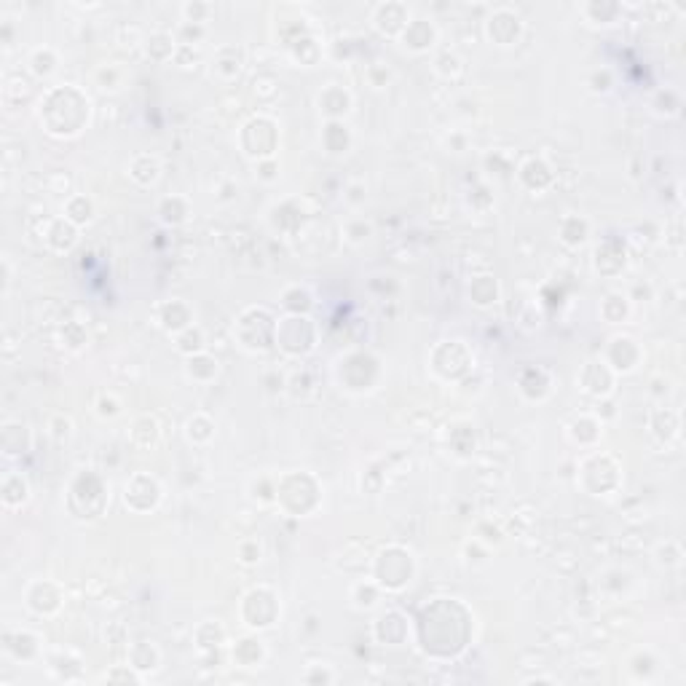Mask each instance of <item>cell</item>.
<instances>
[{
  "mask_svg": "<svg viewBox=\"0 0 686 686\" xmlns=\"http://www.w3.org/2000/svg\"><path fill=\"white\" fill-rule=\"evenodd\" d=\"M54 64H57V60H54V51L51 49H38L33 54V70L38 75H49L54 70Z\"/></svg>",
  "mask_w": 686,
  "mask_h": 686,
  "instance_id": "6",
  "label": "cell"
},
{
  "mask_svg": "<svg viewBox=\"0 0 686 686\" xmlns=\"http://www.w3.org/2000/svg\"><path fill=\"white\" fill-rule=\"evenodd\" d=\"M657 97H660V102H657V113H665V116H675V113H678L681 102H678V94H675V91L665 89V91H660Z\"/></svg>",
  "mask_w": 686,
  "mask_h": 686,
  "instance_id": "7",
  "label": "cell"
},
{
  "mask_svg": "<svg viewBox=\"0 0 686 686\" xmlns=\"http://www.w3.org/2000/svg\"><path fill=\"white\" fill-rule=\"evenodd\" d=\"M614 86V75L609 67H600V70H595V73L590 75V89L592 91H609Z\"/></svg>",
  "mask_w": 686,
  "mask_h": 686,
  "instance_id": "8",
  "label": "cell"
},
{
  "mask_svg": "<svg viewBox=\"0 0 686 686\" xmlns=\"http://www.w3.org/2000/svg\"><path fill=\"white\" fill-rule=\"evenodd\" d=\"M180 13H183V22H188V25H204L212 13V6L209 3H183Z\"/></svg>",
  "mask_w": 686,
  "mask_h": 686,
  "instance_id": "5",
  "label": "cell"
},
{
  "mask_svg": "<svg viewBox=\"0 0 686 686\" xmlns=\"http://www.w3.org/2000/svg\"><path fill=\"white\" fill-rule=\"evenodd\" d=\"M523 33V16L512 9H496L485 19V35L496 46H512Z\"/></svg>",
  "mask_w": 686,
  "mask_h": 686,
  "instance_id": "1",
  "label": "cell"
},
{
  "mask_svg": "<svg viewBox=\"0 0 686 686\" xmlns=\"http://www.w3.org/2000/svg\"><path fill=\"white\" fill-rule=\"evenodd\" d=\"M400 40H403L405 49L421 54V51H429L432 46H434V40H437V27L432 25V19L413 16V19L407 22V27L403 30Z\"/></svg>",
  "mask_w": 686,
  "mask_h": 686,
  "instance_id": "3",
  "label": "cell"
},
{
  "mask_svg": "<svg viewBox=\"0 0 686 686\" xmlns=\"http://www.w3.org/2000/svg\"><path fill=\"white\" fill-rule=\"evenodd\" d=\"M410 19H413V13H410V9H407L405 3H394V0H389V3H378V6L373 9V25H376L378 33H383V35H389V38L403 35V30L407 27Z\"/></svg>",
  "mask_w": 686,
  "mask_h": 686,
  "instance_id": "2",
  "label": "cell"
},
{
  "mask_svg": "<svg viewBox=\"0 0 686 686\" xmlns=\"http://www.w3.org/2000/svg\"><path fill=\"white\" fill-rule=\"evenodd\" d=\"M619 11H622L619 3H587V6H582V13L592 25H609L619 16Z\"/></svg>",
  "mask_w": 686,
  "mask_h": 686,
  "instance_id": "4",
  "label": "cell"
}]
</instances>
